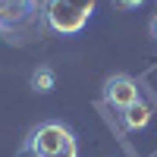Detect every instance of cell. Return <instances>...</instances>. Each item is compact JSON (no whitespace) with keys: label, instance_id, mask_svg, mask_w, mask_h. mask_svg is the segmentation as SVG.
I'll return each mask as SVG.
<instances>
[{"label":"cell","instance_id":"7a4b0ae2","mask_svg":"<svg viewBox=\"0 0 157 157\" xmlns=\"http://www.w3.org/2000/svg\"><path fill=\"white\" fill-rule=\"evenodd\" d=\"M98 0H47L44 3V22L57 35H78L88 25Z\"/></svg>","mask_w":157,"mask_h":157},{"label":"cell","instance_id":"5b68a950","mask_svg":"<svg viewBox=\"0 0 157 157\" xmlns=\"http://www.w3.org/2000/svg\"><path fill=\"white\" fill-rule=\"evenodd\" d=\"M151 123V107L145 101H138V104H132L126 113H123V126L129 129V132H138V129H145Z\"/></svg>","mask_w":157,"mask_h":157},{"label":"cell","instance_id":"6da1fadb","mask_svg":"<svg viewBox=\"0 0 157 157\" xmlns=\"http://www.w3.org/2000/svg\"><path fill=\"white\" fill-rule=\"evenodd\" d=\"M19 157H78V145L69 126L50 120L29 132V141Z\"/></svg>","mask_w":157,"mask_h":157},{"label":"cell","instance_id":"3957f363","mask_svg":"<svg viewBox=\"0 0 157 157\" xmlns=\"http://www.w3.org/2000/svg\"><path fill=\"white\" fill-rule=\"evenodd\" d=\"M104 101H107L113 110L126 113L132 104L141 101V94H138V82H135V78H129V75H110L107 85H104Z\"/></svg>","mask_w":157,"mask_h":157},{"label":"cell","instance_id":"ba28073f","mask_svg":"<svg viewBox=\"0 0 157 157\" xmlns=\"http://www.w3.org/2000/svg\"><path fill=\"white\" fill-rule=\"evenodd\" d=\"M148 29H151V38H154V41H157V13H154V16H151V25H148Z\"/></svg>","mask_w":157,"mask_h":157},{"label":"cell","instance_id":"8992f818","mask_svg":"<svg viewBox=\"0 0 157 157\" xmlns=\"http://www.w3.org/2000/svg\"><path fill=\"white\" fill-rule=\"evenodd\" d=\"M54 85H57V75H54V69L41 66V69H35V72H32V88H35V91L47 94V91H54Z\"/></svg>","mask_w":157,"mask_h":157},{"label":"cell","instance_id":"52a82bcc","mask_svg":"<svg viewBox=\"0 0 157 157\" xmlns=\"http://www.w3.org/2000/svg\"><path fill=\"white\" fill-rule=\"evenodd\" d=\"M113 3L120 6V10H138L141 3H145V0H113Z\"/></svg>","mask_w":157,"mask_h":157},{"label":"cell","instance_id":"277c9868","mask_svg":"<svg viewBox=\"0 0 157 157\" xmlns=\"http://www.w3.org/2000/svg\"><path fill=\"white\" fill-rule=\"evenodd\" d=\"M35 13V0H0V32H13Z\"/></svg>","mask_w":157,"mask_h":157}]
</instances>
